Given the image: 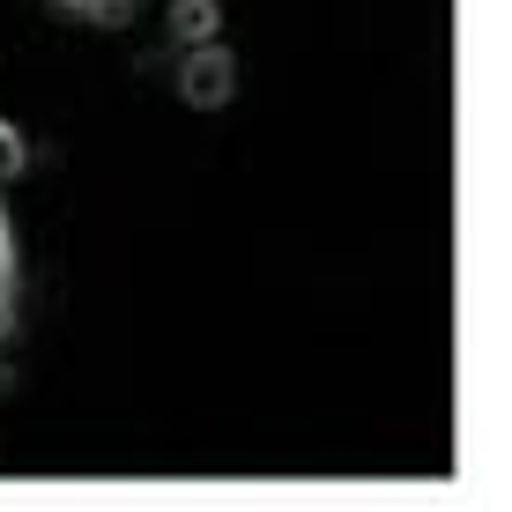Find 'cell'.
I'll use <instances>...</instances> for the list:
<instances>
[{
	"label": "cell",
	"mask_w": 512,
	"mask_h": 512,
	"mask_svg": "<svg viewBox=\"0 0 512 512\" xmlns=\"http://www.w3.org/2000/svg\"><path fill=\"white\" fill-rule=\"evenodd\" d=\"M8 312H15V223L0 201V334H8Z\"/></svg>",
	"instance_id": "cell-1"
}]
</instances>
